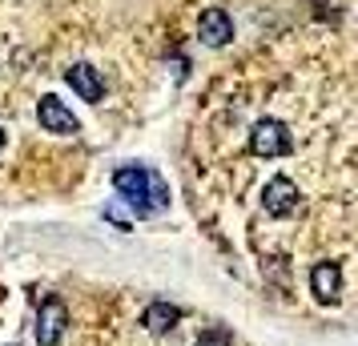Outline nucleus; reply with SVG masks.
<instances>
[{"mask_svg":"<svg viewBox=\"0 0 358 346\" xmlns=\"http://www.w3.org/2000/svg\"><path fill=\"white\" fill-rule=\"evenodd\" d=\"M113 189L141 217L162 214L165 206H169V185H165V178L153 173V169H145V165H121L113 173Z\"/></svg>","mask_w":358,"mask_h":346,"instance_id":"1","label":"nucleus"},{"mask_svg":"<svg viewBox=\"0 0 358 346\" xmlns=\"http://www.w3.org/2000/svg\"><path fill=\"white\" fill-rule=\"evenodd\" d=\"M290 149H294V137L278 117H266L250 129V153L254 157H286Z\"/></svg>","mask_w":358,"mask_h":346,"instance_id":"2","label":"nucleus"},{"mask_svg":"<svg viewBox=\"0 0 358 346\" xmlns=\"http://www.w3.org/2000/svg\"><path fill=\"white\" fill-rule=\"evenodd\" d=\"M65 330H69V306L61 302V298H45L41 310H36V343L57 346Z\"/></svg>","mask_w":358,"mask_h":346,"instance_id":"3","label":"nucleus"},{"mask_svg":"<svg viewBox=\"0 0 358 346\" xmlns=\"http://www.w3.org/2000/svg\"><path fill=\"white\" fill-rule=\"evenodd\" d=\"M36 121H41V129L45 133H61V137H73V133H81V121L73 117V109H65V101L45 93L41 105H36Z\"/></svg>","mask_w":358,"mask_h":346,"instance_id":"4","label":"nucleus"},{"mask_svg":"<svg viewBox=\"0 0 358 346\" xmlns=\"http://www.w3.org/2000/svg\"><path fill=\"white\" fill-rule=\"evenodd\" d=\"M298 185L290 182V178H270L266 182V189H262V206H266V214H274V217H290L294 210H298Z\"/></svg>","mask_w":358,"mask_h":346,"instance_id":"5","label":"nucleus"},{"mask_svg":"<svg viewBox=\"0 0 358 346\" xmlns=\"http://www.w3.org/2000/svg\"><path fill=\"white\" fill-rule=\"evenodd\" d=\"M65 81L73 85V93H77L81 101H101V97H105V77H101V73L89 65V61H77V65H69Z\"/></svg>","mask_w":358,"mask_h":346,"instance_id":"6","label":"nucleus"},{"mask_svg":"<svg viewBox=\"0 0 358 346\" xmlns=\"http://www.w3.org/2000/svg\"><path fill=\"white\" fill-rule=\"evenodd\" d=\"M197 33H201V45L226 49L229 41H234V20L222 8H210V13H201V20H197Z\"/></svg>","mask_w":358,"mask_h":346,"instance_id":"7","label":"nucleus"},{"mask_svg":"<svg viewBox=\"0 0 358 346\" xmlns=\"http://www.w3.org/2000/svg\"><path fill=\"white\" fill-rule=\"evenodd\" d=\"M310 290L318 302H334L342 294V270L334 262H318L310 270Z\"/></svg>","mask_w":358,"mask_h":346,"instance_id":"8","label":"nucleus"},{"mask_svg":"<svg viewBox=\"0 0 358 346\" xmlns=\"http://www.w3.org/2000/svg\"><path fill=\"white\" fill-rule=\"evenodd\" d=\"M178 322H181V310L169 306V302H149L145 314H141V326H145L149 334H169Z\"/></svg>","mask_w":358,"mask_h":346,"instance_id":"9","label":"nucleus"},{"mask_svg":"<svg viewBox=\"0 0 358 346\" xmlns=\"http://www.w3.org/2000/svg\"><path fill=\"white\" fill-rule=\"evenodd\" d=\"M197 346H229V334L226 330H210V334H201Z\"/></svg>","mask_w":358,"mask_h":346,"instance_id":"10","label":"nucleus"},{"mask_svg":"<svg viewBox=\"0 0 358 346\" xmlns=\"http://www.w3.org/2000/svg\"><path fill=\"white\" fill-rule=\"evenodd\" d=\"M0 149H4V125H0Z\"/></svg>","mask_w":358,"mask_h":346,"instance_id":"11","label":"nucleus"}]
</instances>
